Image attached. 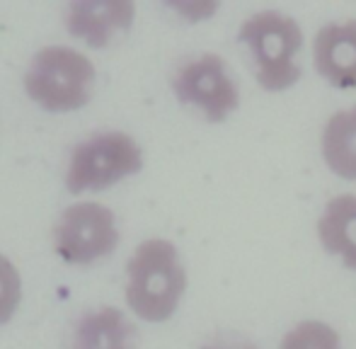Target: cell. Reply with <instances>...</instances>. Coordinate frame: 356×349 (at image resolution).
Listing matches in <instances>:
<instances>
[{"mask_svg":"<svg viewBox=\"0 0 356 349\" xmlns=\"http://www.w3.org/2000/svg\"><path fill=\"white\" fill-rule=\"evenodd\" d=\"M187 291V269L175 243L148 238L127 262V306L145 323H165L177 313Z\"/></svg>","mask_w":356,"mask_h":349,"instance_id":"6da1fadb","label":"cell"},{"mask_svg":"<svg viewBox=\"0 0 356 349\" xmlns=\"http://www.w3.org/2000/svg\"><path fill=\"white\" fill-rule=\"evenodd\" d=\"M238 42L252 56L257 83L267 92H284L300 81L298 51L303 29L291 15L279 10H259L238 29Z\"/></svg>","mask_w":356,"mask_h":349,"instance_id":"7a4b0ae2","label":"cell"},{"mask_svg":"<svg viewBox=\"0 0 356 349\" xmlns=\"http://www.w3.org/2000/svg\"><path fill=\"white\" fill-rule=\"evenodd\" d=\"M95 66L73 47L39 49L24 73V92L34 104L54 114L83 109L92 99Z\"/></svg>","mask_w":356,"mask_h":349,"instance_id":"3957f363","label":"cell"},{"mask_svg":"<svg viewBox=\"0 0 356 349\" xmlns=\"http://www.w3.org/2000/svg\"><path fill=\"white\" fill-rule=\"evenodd\" d=\"M143 170V151L127 131H95L75 143L66 168L71 194L102 192Z\"/></svg>","mask_w":356,"mask_h":349,"instance_id":"277c9868","label":"cell"},{"mask_svg":"<svg viewBox=\"0 0 356 349\" xmlns=\"http://www.w3.org/2000/svg\"><path fill=\"white\" fill-rule=\"evenodd\" d=\"M119 247L117 216L97 202H75L54 226V250L66 264L85 267L109 257Z\"/></svg>","mask_w":356,"mask_h":349,"instance_id":"5b68a950","label":"cell"},{"mask_svg":"<svg viewBox=\"0 0 356 349\" xmlns=\"http://www.w3.org/2000/svg\"><path fill=\"white\" fill-rule=\"evenodd\" d=\"M170 86L179 102L197 107L211 124L225 122L240 107V90L218 54H199L179 63Z\"/></svg>","mask_w":356,"mask_h":349,"instance_id":"8992f818","label":"cell"},{"mask_svg":"<svg viewBox=\"0 0 356 349\" xmlns=\"http://www.w3.org/2000/svg\"><path fill=\"white\" fill-rule=\"evenodd\" d=\"M134 17L136 5L129 0H78L66 8V29L88 47L104 49L131 27Z\"/></svg>","mask_w":356,"mask_h":349,"instance_id":"52a82bcc","label":"cell"},{"mask_svg":"<svg viewBox=\"0 0 356 349\" xmlns=\"http://www.w3.org/2000/svg\"><path fill=\"white\" fill-rule=\"evenodd\" d=\"M313 63L327 86L337 90L356 88V19L327 22L318 29Z\"/></svg>","mask_w":356,"mask_h":349,"instance_id":"ba28073f","label":"cell"},{"mask_svg":"<svg viewBox=\"0 0 356 349\" xmlns=\"http://www.w3.org/2000/svg\"><path fill=\"white\" fill-rule=\"evenodd\" d=\"M71 349H138V330L119 308H90L75 320Z\"/></svg>","mask_w":356,"mask_h":349,"instance_id":"9c48e42d","label":"cell"},{"mask_svg":"<svg viewBox=\"0 0 356 349\" xmlns=\"http://www.w3.org/2000/svg\"><path fill=\"white\" fill-rule=\"evenodd\" d=\"M318 241L330 255L356 272V194H339L325 204L318 218Z\"/></svg>","mask_w":356,"mask_h":349,"instance_id":"30bf717a","label":"cell"},{"mask_svg":"<svg viewBox=\"0 0 356 349\" xmlns=\"http://www.w3.org/2000/svg\"><path fill=\"white\" fill-rule=\"evenodd\" d=\"M320 146L330 172L342 179H356V104L327 119Z\"/></svg>","mask_w":356,"mask_h":349,"instance_id":"8fae6325","label":"cell"},{"mask_svg":"<svg viewBox=\"0 0 356 349\" xmlns=\"http://www.w3.org/2000/svg\"><path fill=\"white\" fill-rule=\"evenodd\" d=\"M279 349H344L342 337L323 320H300L284 335Z\"/></svg>","mask_w":356,"mask_h":349,"instance_id":"7c38bea8","label":"cell"},{"mask_svg":"<svg viewBox=\"0 0 356 349\" xmlns=\"http://www.w3.org/2000/svg\"><path fill=\"white\" fill-rule=\"evenodd\" d=\"M22 301V277L19 269L0 252V327L15 318Z\"/></svg>","mask_w":356,"mask_h":349,"instance_id":"4fadbf2b","label":"cell"},{"mask_svg":"<svg viewBox=\"0 0 356 349\" xmlns=\"http://www.w3.org/2000/svg\"><path fill=\"white\" fill-rule=\"evenodd\" d=\"M175 8L179 10V13L189 15L192 13V19H202V17H209V15L216 10V3H194V5H175Z\"/></svg>","mask_w":356,"mask_h":349,"instance_id":"5bb4252c","label":"cell"},{"mask_svg":"<svg viewBox=\"0 0 356 349\" xmlns=\"http://www.w3.org/2000/svg\"><path fill=\"white\" fill-rule=\"evenodd\" d=\"M202 349H259L248 342H211V345H204Z\"/></svg>","mask_w":356,"mask_h":349,"instance_id":"9a60e30c","label":"cell"}]
</instances>
